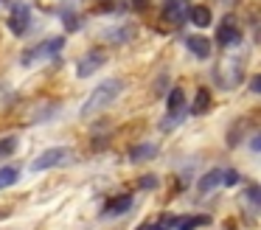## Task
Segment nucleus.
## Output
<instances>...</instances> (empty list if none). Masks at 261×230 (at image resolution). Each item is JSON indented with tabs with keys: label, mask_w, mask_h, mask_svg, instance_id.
<instances>
[{
	"label": "nucleus",
	"mask_w": 261,
	"mask_h": 230,
	"mask_svg": "<svg viewBox=\"0 0 261 230\" xmlns=\"http://www.w3.org/2000/svg\"><path fill=\"white\" fill-rule=\"evenodd\" d=\"M68 157H70V151L62 149V146H57V149L42 151V155L37 157L34 163H31V168H34V171H48V168H54V166H59V163H65Z\"/></svg>",
	"instance_id": "obj_3"
},
{
	"label": "nucleus",
	"mask_w": 261,
	"mask_h": 230,
	"mask_svg": "<svg viewBox=\"0 0 261 230\" xmlns=\"http://www.w3.org/2000/svg\"><path fill=\"white\" fill-rule=\"evenodd\" d=\"M121 87H124L121 79H107L104 84H98V87L87 95L85 104H82V118H93V115H98V112H104L115 98H118Z\"/></svg>",
	"instance_id": "obj_1"
},
{
	"label": "nucleus",
	"mask_w": 261,
	"mask_h": 230,
	"mask_svg": "<svg viewBox=\"0 0 261 230\" xmlns=\"http://www.w3.org/2000/svg\"><path fill=\"white\" fill-rule=\"evenodd\" d=\"M138 230H166V227H160V224H143V227H138Z\"/></svg>",
	"instance_id": "obj_21"
},
{
	"label": "nucleus",
	"mask_w": 261,
	"mask_h": 230,
	"mask_svg": "<svg viewBox=\"0 0 261 230\" xmlns=\"http://www.w3.org/2000/svg\"><path fill=\"white\" fill-rule=\"evenodd\" d=\"M135 37V25H129V22H126V25H121L118 31H110L107 37V42H113V45H118V42H126V39H132Z\"/></svg>",
	"instance_id": "obj_11"
},
{
	"label": "nucleus",
	"mask_w": 261,
	"mask_h": 230,
	"mask_svg": "<svg viewBox=\"0 0 261 230\" xmlns=\"http://www.w3.org/2000/svg\"><path fill=\"white\" fill-rule=\"evenodd\" d=\"M186 17H188L186 0H169V3H166V9H163V20H166V22H171V25H180Z\"/></svg>",
	"instance_id": "obj_6"
},
{
	"label": "nucleus",
	"mask_w": 261,
	"mask_h": 230,
	"mask_svg": "<svg viewBox=\"0 0 261 230\" xmlns=\"http://www.w3.org/2000/svg\"><path fill=\"white\" fill-rule=\"evenodd\" d=\"M211 107V93L205 87L197 90V95H194V115H199V112H205Z\"/></svg>",
	"instance_id": "obj_14"
},
{
	"label": "nucleus",
	"mask_w": 261,
	"mask_h": 230,
	"mask_svg": "<svg viewBox=\"0 0 261 230\" xmlns=\"http://www.w3.org/2000/svg\"><path fill=\"white\" fill-rule=\"evenodd\" d=\"M171 224H174L177 230H194L197 224H208V216H180Z\"/></svg>",
	"instance_id": "obj_13"
},
{
	"label": "nucleus",
	"mask_w": 261,
	"mask_h": 230,
	"mask_svg": "<svg viewBox=\"0 0 261 230\" xmlns=\"http://www.w3.org/2000/svg\"><path fill=\"white\" fill-rule=\"evenodd\" d=\"M129 205H132L129 196H115V199L110 202L107 208H104V213H110V216H118V213H126V211H129Z\"/></svg>",
	"instance_id": "obj_12"
},
{
	"label": "nucleus",
	"mask_w": 261,
	"mask_h": 230,
	"mask_svg": "<svg viewBox=\"0 0 261 230\" xmlns=\"http://www.w3.org/2000/svg\"><path fill=\"white\" fill-rule=\"evenodd\" d=\"M14 149H17V138H3V140H0V157L12 155Z\"/></svg>",
	"instance_id": "obj_18"
},
{
	"label": "nucleus",
	"mask_w": 261,
	"mask_h": 230,
	"mask_svg": "<svg viewBox=\"0 0 261 230\" xmlns=\"http://www.w3.org/2000/svg\"><path fill=\"white\" fill-rule=\"evenodd\" d=\"M219 183H222V171H208L199 180V191H214Z\"/></svg>",
	"instance_id": "obj_16"
},
{
	"label": "nucleus",
	"mask_w": 261,
	"mask_h": 230,
	"mask_svg": "<svg viewBox=\"0 0 261 230\" xmlns=\"http://www.w3.org/2000/svg\"><path fill=\"white\" fill-rule=\"evenodd\" d=\"M169 112H182V104H186V95H182V90L180 87H174V90H169Z\"/></svg>",
	"instance_id": "obj_15"
},
{
	"label": "nucleus",
	"mask_w": 261,
	"mask_h": 230,
	"mask_svg": "<svg viewBox=\"0 0 261 230\" xmlns=\"http://www.w3.org/2000/svg\"><path fill=\"white\" fill-rule=\"evenodd\" d=\"M230 230H233V227H230Z\"/></svg>",
	"instance_id": "obj_23"
},
{
	"label": "nucleus",
	"mask_w": 261,
	"mask_h": 230,
	"mask_svg": "<svg viewBox=\"0 0 261 230\" xmlns=\"http://www.w3.org/2000/svg\"><path fill=\"white\" fill-rule=\"evenodd\" d=\"M186 45L191 48L194 56H199V59H208V56H211V42L205 37H188Z\"/></svg>",
	"instance_id": "obj_9"
},
{
	"label": "nucleus",
	"mask_w": 261,
	"mask_h": 230,
	"mask_svg": "<svg viewBox=\"0 0 261 230\" xmlns=\"http://www.w3.org/2000/svg\"><path fill=\"white\" fill-rule=\"evenodd\" d=\"M62 45H65L62 37H54V39H48V42H42L40 48H34L31 54H25L23 62H34V59H45V56H57L59 50H62Z\"/></svg>",
	"instance_id": "obj_5"
},
{
	"label": "nucleus",
	"mask_w": 261,
	"mask_h": 230,
	"mask_svg": "<svg viewBox=\"0 0 261 230\" xmlns=\"http://www.w3.org/2000/svg\"><path fill=\"white\" fill-rule=\"evenodd\" d=\"M188 20L197 28H208L211 25V9L208 6H194V9H188Z\"/></svg>",
	"instance_id": "obj_8"
},
{
	"label": "nucleus",
	"mask_w": 261,
	"mask_h": 230,
	"mask_svg": "<svg viewBox=\"0 0 261 230\" xmlns=\"http://www.w3.org/2000/svg\"><path fill=\"white\" fill-rule=\"evenodd\" d=\"M216 39H219L222 45H239L242 34H239V25H233V20H230V17H227V20L222 22L219 28H216Z\"/></svg>",
	"instance_id": "obj_7"
},
{
	"label": "nucleus",
	"mask_w": 261,
	"mask_h": 230,
	"mask_svg": "<svg viewBox=\"0 0 261 230\" xmlns=\"http://www.w3.org/2000/svg\"><path fill=\"white\" fill-rule=\"evenodd\" d=\"M222 180H225V185H236L239 183V171H225Z\"/></svg>",
	"instance_id": "obj_20"
},
{
	"label": "nucleus",
	"mask_w": 261,
	"mask_h": 230,
	"mask_svg": "<svg viewBox=\"0 0 261 230\" xmlns=\"http://www.w3.org/2000/svg\"><path fill=\"white\" fill-rule=\"evenodd\" d=\"M29 25H31V11H29V6L25 3H14V9H12V17H9V28H12V34H25L29 31Z\"/></svg>",
	"instance_id": "obj_4"
},
{
	"label": "nucleus",
	"mask_w": 261,
	"mask_h": 230,
	"mask_svg": "<svg viewBox=\"0 0 261 230\" xmlns=\"http://www.w3.org/2000/svg\"><path fill=\"white\" fill-rule=\"evenodd\" d=\"M154 155H158V146H154V143H143V146H135V149L129 151V160L132 163H143V160H152Z\"/></svg>",
	"instance_id": "obj_10"
},
{
	"label": "nucleus",
	"mask_w": 261,
	"mask_h": 230,
	"mask_svg": "<svg viewBox=\"0 0 261 230\" xmlns=\"http://www.w3.org/2000/svg\"><path fill=\"white\" fill-rule=\"evenodd\" d=\"M258 87H261V82H258V79H253V82H250V90H253V93H258Z\"/></svg>",
	"instance_id": "obj_22"
},
{
	"label": "nucleus",
	"mask_w": 261,
	"mask_h": 230,
	"mask_svg": "<svg viewBox=\"0 0 261 230\" xmlns=\"http://www.w3.org/2000/svg\"><path fill=\"white\" fill-rule=\"evenodd\" d=\"M17 180V168H0V188H6Z\"/></svg>",
	"instance_id": "obj_17"
},
{
	"label": "nucleus",
	"mask_w": 261,
	"mask_h": 230,
	"mask_svg": "<svg viewBox=\"0 0 261 230\" xmlns=\"http://www.w3.org/2000/svg\"><path fill=\"white\" fill-rule=\"evenodd\" d=\"M104 62H107V54H104L101 48H93V50H87V54L79 59L76 73H79V79H87V76H93L96 70H101Z\"/></svg>",
	"instance_id": "obj_2"
},
{
	"label": "nucleus",
	"mask_w": 261,
	"mask_h": 230,
	"mask_svg": "<svg viewBox=\"0 0 261 230\" xmlns=\"http://www.w3.org/2000/svg\"><path fill=\"white\" fill-rule=\"evenodd\" d=\"M141 188H154V185H158V177H154V174H149V177H141Z\"/></svg>",
	"instance_id": "obj_19"
}]
</instances>
